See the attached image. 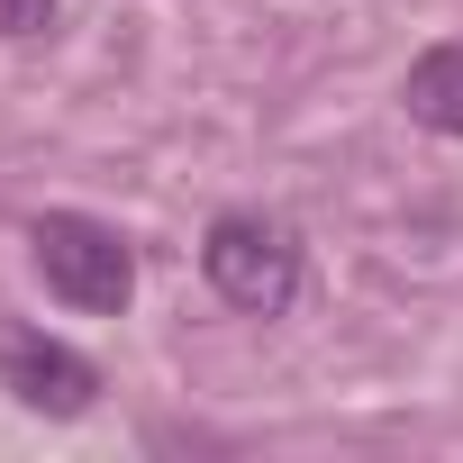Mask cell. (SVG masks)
Masks as SVG:
<instances>
[{"instance_id": "1", "label": "cell", "mask_w": 463, "mask_h": 463, "mask_svg": "<svg viewBox=\"0 0 463 463\" xmlns=\"http://www.w3.org/2000/svg\"><path fill=\"white\" fill-rule=\"evenodd\" d=\"M200 273H209V291L227 309L273 318L300 291V237L282 218H264V209H227V218H209V237H200Z\"/></svg>"}, {"instance_id": "2", "label": "cell", "mask_w": 463, "mask_h": 463, "mask_svg": "<svg viewBox=\"0 0 463 463\" xmlns=\"http://www.w3.org/2000/svg\"><path fill=\"white\" fill-rule=\"evenodd\" d=\"M28 246H37V273H46L55 300H73V309H91V318H118V309L137 300V255H128L118 227H100V218H82V209H55V218H37Z\"/></svg>"}, {"instance_id": "3", "label": "cell", "mask_w": 463, "mask_h": 463, "mask_svg": "<svg viewBox=\"0 0 463 463\" xmlns=\"http://www.w3.org/2000/svg\"><path fill=\"white\" fill-rule=\"evenodd\" d=\"M0 391H19V400L46 409V418H82L91 391H100V373H91L73 345L37 336V327H0Z\"/></svg>"}, {"instance_id": "4", "label": "cell", "mask_w": 463, "mask_h": 463, "mask_svg": "<svg viewBox=\"0 0 463 463\" xmlns=\"http://www.w3.org/2000/svg\"><path fill=\"white\" fill-rule=\"evenodd\" d=\"M400 100H409V118H418V128L463 137V46H427V55L409 64Z\"/></svg>"}, {"instance_id": "5", "label": "cell", "mask_w": 463, "mask_h": 463, "mask_svg": "<svg viewBox=\"0 0 463 463\" xmlns=\"http://www.w3.org/2000/svg\"><path fill=\"white\" fill-rule=\"evenodd\" d=\"M55 28V0H0V37H46Z\"/></svg>"}]
</instances>
